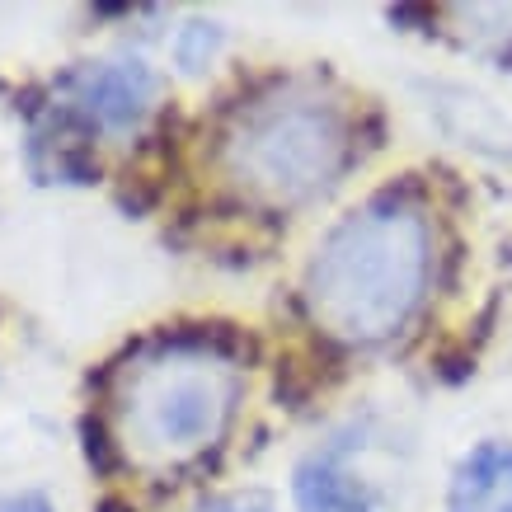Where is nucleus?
I'll use <instances>...</instances> for the list:
<instances>
[{
    "label": "nucleus",
    "mask_w": 512,
    "mask_h": 512,
    "mask_svg": "<svg viewBox=\"0 0 512 512\" xmlns=\"http://www.w3.org/2000/svg\"><path fill=\"white\" fill-rule=\"evenodd\" d=\"M348 160L343 118L311 94H282L249 109L231 132L226 165L240 184L273 202L315 198Z\"/></svg>",
    "instance_id": "obj_3"
},
{
    "label": "nucleus",
    "mask_w": 512,
    "mask_h": 512,
    "mask_svg": "<svg viewBox=\"0 0 512 512\" xmlns=\"http://www.w3.org/2000/svg\"><path fill=\"white\" fill-rule=\"evenodd\" d=\"M0 512H52V508H47L38 494H24V498H5V503H0Z\"/></svg>",
    "instance_id": "obj_9"
},
{
    "label": "nucleus",
    "mask_w": 512,
    "mask_h": 512,
    "mask_svg": "<svg viewBox=\"0 0 512 512\" xmlns=\"http://www.w3.org/2000/svg\"><path fill=\"white\" fill-rule=\"evenodd\" d=\"M292 494H296V512H372L367 489L339 466L334 451H320V456L296 466Z\"/></svg>",
    "instance_id": "obj_6"
},
{
    "label": "nucleus",
    "mask_w": 512,
    "mask_h": 512,
    "mask_svg": "<svg viewBox=\"0 0 512 512\" xmlns=\"http://www.w3.org/2000/svg\"><path fill=\"white\" fill-rule=\"evenodd\" d=\"M71 104H76L90 123L109 127V132H127L137 127L156 99V76L146 62H94L66 76Z\"/></svg>",
    "instance_id": "obj_4"
},
{
    "label": "nucleus",
    "mask_w": 512,
    "mask_h": 512,
    "mask_svg": "<svg viewBox=\"0 0 512 512\" xmlns=\"http://www.w3.org/2000/svg\"><path fill=\"white\" fill-rule=\"evenodd\" d=\"M217 47H221L217 24H188V29L174 38V62L184 66V71H202V66L217 57Z\"/></svg>",
    "instance_id": "obj_7"
},
{
    "label": "nucleus",
    "mask_w": 512,
    "mask_h": 512,
    "mask_svg": "<svg viewBox=\"0 0 512 512\" xmlns=\"http://www.w3.org/2000/svg\"><path fill=\"white\" fill-rule=\"evenodd\" d=\"M428 282V226L404 202H372L329 235L306 278L315 325L348 343L390 339Z\"/></svg>",
    "instance_id": "obj_1"
},
{
    "label": "nucleus",
    "mask_w": 512,
    "mask_h": 512,
    "mask_svg": "<svg viewBox=\"0 0 512 512\" xmlns=\"http://www.w3.org/2000/svg\"><path fill=\"white\" fill-rule=\"evenodd\" d=\"M447 512H512V442H480L456 466Z\"/></svg>",
    "instance_id": "obj_5"
},
{
    "label": "nucleus",
    "mask_w": 512,
    "mask_h": 512,
    "mask_svg": "<svg viewBox=\"0 0 512 512\" xmlns=\"http://www.w3.org/2000/svg\"><path fill=\"white\" fill-rule=\"evenodd\" d=\"M198 512H273L264 494H221V498H207Z\"/></svg>",
    "instance_id": "obj_8"
},
{
    "label": "nucleus",
    "mask_w": 512,
    "mask_h": 512,
    "mask_svg": "<svg viewBox=\"0 0 512 512\" xmlns=\"http://www.w3.org/2000/svg\"><path fill=\"white\" fill-rule=\"evenodd\" d=\"M240 376L207 348H165L123 386V433L151 461H188L226 433Z\"/></svg>",
    "instance_id": "obj_2"
}]
</instances>
